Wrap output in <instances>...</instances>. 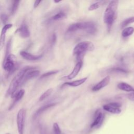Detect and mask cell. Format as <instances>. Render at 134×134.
Wrapping results in <instances>:
<instances>
[{
  "label": "cell",
  "mask_w": 134,
  "mask_h": 134,
  "mask_svg": "<svg viewBox=\"0 0 134 134\" xmlns=\"http://www.w3.org/2000/svg\"><path fill=\"white\" fill-rule=\"evenodd\" d=\"M110 80V78L109 76H106L103 80H102L99 82H98L95 86H94L92 87V90L94 92H96L100 90V89L106 86L109 83Z\"/></svg>",
  "instance_id": "9"
},
{
  "label": "cell",
  "mask_w": 134,
  "mask_h": 134,
  "mask_svg": "<svg viewBox=\"0 0 134 134\" xmlns=\"http://www.w3.org/2000/svg\"><path fill=\"white\" fill-rule=\"evenodd\" d=\"M102 3H103V2L99 1V2H96V3L92 4L88 7V10L89 11H93V10L97 9V8H98L102 5Z\"/></svg>",
  "instance_id": "26"
},
{
  "label": "cell",
  "mask_w": 134,
  "mask_h": 134,
  "mask_svg": "<svg viewBox=\"0 0 134 134\" xmlns=\"http://www.w3.org/2000/svg\"><path fill=\"white\" fill-rule=\"evenodd\" d=\"M14 59L15 56L13 54H10L8 57L3 60V67L6 71L8 72V75H10L13 73L17 68Z\"/></svg>",
  "instance_id": "5"
},
{
  "label": "cell",
  "mask_w": 134,
  "mask_h": 134,
  "mask_svg": "<svg viewBox=\"0 0 134 134\" xmlns=\"http://www.w3.org/2000/svg\"><path fill=\"white\" fill-rule=\"evenodd\" d=\"M134 23V16L132 17H130L125 20H124L120 24L121 25V27L123 28L125 27L126 26H127V25H128L130 24L133 23Z\"/></svg>",
  "instance_id": "24"
},
{
  "label": "cell",
  "mask_w": 134,
  "mask_h": 134,
  "mask_svg": "<svg viewBox=\"0 0 134 134\" xmlns=\"http://www.w3.org/2000/svg\"><path fill=\"white\" fill-rule=\"evenodd\" d=\"M35 68L31 66H26L23 68L12 80L6 92V96L8 97L10 95L13 96L15 93L19 86L22 83L23 79L26 73L31 70H34Z\"/></svg>",
  "instance_id": "1"
},
{
  "label": "cell",
  "mask_w": 134,
  "mask_h": 134,
  "mask_svg": "<svg viewBox=\"0 0 134 134\" xmlns=\"http://www.w3.org/2000/svg\"><path fill=\"white\" fill-rule=\"evenodd\" d=\"M6 134H9V133H6Z\"/></svg>",
  "instance_id": "34"
},
{
  "label": "cell",
  "mask_w": 134,
  "mask_h": 134,
  "mask_svg": "<svg viewBox=\"0 0 134 134\" xmlns=\"http://www.w3.org/2000/svg\"><path fill=\"white\" fill-rule=\"evenodd\" d=\"M104 118V114L99 110H97L95 113V118L91 125V128H93L95 127H99L103 122Z\"/></svg>",
  "instance_id": "8"
},
{
  "label": "cell",
  "mask_w": 134,
  "mask_h": 134,
  "mask_svg": "<svg viewBox=\"0 0 134 134\" xmlns=\"http://www.w3.org/2000/svg\"><path fill=\"white\" fill-rule=\"evenodd\" d=\"M117 87L122 91H126L127 92H134V88L130 85L125 82H120L118 83L117 85Z\"/></svg>",
  "instance_id": "16"
},
{
  "label": "cell",
  "mask_w": 134,
  "mask_h": 134,
  "mask_svg": "<svg viewBox=\"0 0 134 134\" xmlns=\"http://www.w3.org/2000/svg\"><path fill=\"white\" fill-rule=\"evenodd\" d=\"M87 79V77H84L77 80H75V81H73L72 82H66L64 84V85H69L70 86H72V87H77L81 85H82V84H83Z\"/></svg>",
  "instance_id": "17"
},
{
  "label": "cell",
  "mask_w": 134,
  "mask_h": 134,
  "mask_svg": "<svg viewBox=\"0 0 134 134\" xmlns=\"http://www.w3.org/2000/svg\"><path fill=\"white\" fill-rule=\"evenodd\" d=\"M94 48V45L91 41H84L78 43L75 46L73 50V53L77 57H80L86 52L93 51Z\"/></svg>",
  "instance_id": "4"
},
{
  "label": "cell",
  "mask_w": 134,
  "mask_h": 134,
  "mask_svg": "<svg viewBox=\"0 0 134 134\" xmlns=\"http://www.w3.org/2000/svg\"><path fill=\"white\" fill-rule=\"evenodd\" d=\"M66 17V13L63 11H61V12H59L58 13L56 14L55 15H54L52 17V19L53 20H61V19H64Z\"/></svg>",
  "instance_id": "20"
},
{
  "label": "cell",
  "mask_w": 134,
  "mask_h": 134,
  "mask_svg": "<svg viewBox=\"0 0 134 134\" xmlns=\"http://www.w3.org/2000/svg\"><path fill=\"white\" fill-rule=\"evenodd\" d=\"M109 71L110 72L113 73H124L126 74L128 73V71L122 68H112L109 69Z\"/></svg>",
  "instance_id": "25"
},
{
  "label": "cell",
  "mask_w": 134,
  "mask_h": 134,
  "mask_svg": "<svg viewBox=\"0 0 134 134\" xmlns=\"http://www.w3.org/2000/svg\"><path fill=\"white\" fill-rule=\"evenodd\" d=\"M25 118L26 110L24 108H21L18 111L16 118L17 130L19 134H24Z\"/></svg>",
  "instance_id": "6"
},
{
  "label": "cell",
  "mask_w": 134,
  "mask_h": 134,
  "mask_svg": "<svg viewBox=\"0 0 134 134\" xmlns=\"http://www.w3.org/2000/svg\"><path fill=\"white\" fill-rule=\"evenodd\" d=\"M41 2V1H36L34 3V8L37 7Z\"/></svg>",
  "instance_id": "31"
},
{
  "label": "cell",
  "mask_w": 134,
  "mask_h": 134,
  "mask_svg": "<svg viewBox=\"0 0 134 134\" xmlns=\"http://www.w3.org/2000/svg\"><path fill=\"white\" fill-rule=\"evenodd\" d=\"M121 106V104L117 102H113L104 105L103 107L105 110L109 113L114 114H119L121 112L120 109Z\"/></svg>",
  "instance_id": "7"
},
{
  "label": "cell",
  "mask_w": 134,
  "mask_h": 134,
  "mask_svg": "<svg viewBox=\"0 0 134 134\" xmlns=\"http://www.w3.org/2000/svg\"><path fill=\"white\" fill-rule=\"evenodd\" d=\"M134 32V28L132 27H129L124 29L121 32V35L123 37H127L131 36Z\"/></svg>",
  "instance_id": "19"
},
{
  "label": "cell",
  "mask_w": 134,
  "mask_h": 134,
  "mask_svg": "<svg viewBox=\"0 0 134 134\" xmlns=\"http://www.w3.org/2000/svg\"><path fill=\"white\" fill-rule=\"evenodd\" d=\"M20 2V1H13L12 2V7L10 8V13L12 15H14L17 10L19 6V4Z\"/></svg>",
  "instance_id": "21"
},
{
  "label": "cell",
  "mask_w": 134,
  "mask_h": 134,
  "mask_svg": "<svg viewBox=\"0 0 134 134\" xmlns=\"http://www.w3.org/2000/svg\"><path fill=\"white\" fill-rule=\"evenodd\" d=\"M25 90L23 89L20 90L15 96V98H14V100L13 101V103L12 104V105L10 106V107H9V110H11L15 106V105L18 102H19L23 97V96L25 94Z\"/></svg>",
  "instance_id": "15"
},
{
  "label": "cell",
  "mask_w": 134,
  "mask_h": 134,
  "mask_svg": "<svg viewBox=\"0 0 134 134\" xmlns=\"http://www.w3.org/2000/svg\"><path fill=\"white\" fill-rule=\"evenodd\" d=\"M12 26L13 25L12 24H7L5 25L2 29L0 36V51L3 48L4 46L6 31L8 30V29H10Z\"/></svg>",
  "instance_id": "10"
},
{
  "label": "cell",
  "mask_w": 134,
  "mask_h": 134,
  "mask_svg": "<svg viewBox=\"0 0 134 134\" xmlns=\"http://www.w3.org/2000/svg\"><path fill=\"white\" fill-rule=\"evenodd\" d=\"M61 2V1H54V3H59V2Z\"/></svg>",
  "instance_id": "33"
},
{
  "label": "cell",
  "mask_w": 134,
  "mask_h": 134,
  "mask_svg": "<svg viewBox=\"0 0 134 134\" xmlns=\"http://www.w3.org/2000/svg\"><path fill=\"white\" fill-rule=\"evenodd\" d=\"M79 29L84 30L86 32L93 35L97 31V27L95 23L92 21L76 23L70 25L68 28L67 32H72Z\"/></svg>",
  "instance_id": "3"
},
{
  "label": "cell",
  "mask_w": 134,
  "mask_h": 134,
  "mask_svg": "<svg viewBox=\"0 0 134 134\" xmlns=\"http://www.w3.org/2000/svg\"><path fill=\"white\" fill-rule=\"evenodd\" d=\"M52 91H53V89L51 88L47 90L40 96L39 98V101H42L44 99H45L46 98H47L48 96H49L51 94Z\"/></svg>",
  "instance_id": "23"
},
{
  "label": "cell",
  "mask_w": 134,
  "mask_h": 134,
  "mask_svg": "<svg viewBox=\"0 0 134 134\" xmlns=\"http://www.w3.org/2000/svg\"><path fill=\"white\" fill-rule=\"evenodd\" d=\"M55 104H54V103H51V104H47V105H45L42 107H41L40 108H39L37 110V111L36 112L35 115H34V117L36 118V117H37L38 116H39V115H40L42 113H43V111H44L45 110H46L47 109H49V108L54 106Z\"/></svg>",
  "instance_id": "18"
},
{
  "label": "cell",
  "mask_w": 134,
  "mask_h": 134,
  "mask_svg": "<svg viewBox=\"0 0 134 134\" xmlns=\"http://www.w3.org/2000/svg\"><path fill=\"white\" fill-rule=\"evenodd\" d=\"M59 72V70H53V71H49V72H47L46 73H43V74H42L40 76V79H43V78H45L46 77H48L49 76H51V75H54V74H55L56 73H58Z\"/></svg>",
  "instance_id": "27"
},
{
  "label": "cell",
  "mask_w": 134,
  "mask_h": 134,
  "mask_svg": "<svg viewBox=\"0 0 134 134\" xmlns=\"http://www.w3.org/2000/svg\"><path fill=\"white\" fill-rule=\"evenodd\" d=\"M40 71L39 70H31L28 71L26 73V74L23 79L22 83L26 82L27 81H28L31 79H32V78L38 76L40 74Z\"/></svg>",
  "instance_id": "14"
},
{
  "label": "cell",
  "mask_w": 134,
  "mask_h": 134,
  "mask_svg": "<svg viewBox=\"0 0 134 134\" xmlns=\"http://www.w3.org/2000/svg\"><path fill=\"white\" fill-rule=\"evenodd\" d=\"M11 46H12V38H10V39L8 41V42L7 43L6 51H5V57H4V60H5L7 57H8L10 54Z\"/></svg>",
  "instance_id": "22"
},
{
  "label": "cell",
  "mask_w": 134,
  "mask_h": 134,
  "mask_svg": "<svg viewBox=\"0 0 134 134\" xmlns=\"http://www.w3.org/2000/svg\"><path fill=\"white\" fill-rule=\"evenodd\" d=\"M53 131L54 134H61V131L59 125L57 122H54L53 125Z\"/></svg>",
  "instance_id": "28"
},
{
  "label": "cell",
  "mask_w": 134,
  "mask_h": 134,
  "mask_svg": "<svg viewBox=\"0 0 134 134\" xmlns=\"http://www.w3.org/2000/svg\"><path fill=\"white\" fill-rule=\"evenodd\" d=\"M0 18H1V20L2 21V23L6 25V23H7V21L8 20V16H7V15L5 14H2L1 15Z\"/></svg>",
  "instance_id": "29"
},
{
  "label": "cell",
  "mask_w": 134,
  "mask_h": 134,
  "mask_svg": "<svg viewBox=\"0 0 134 134\" xmlns=\"http://www.w3.org/2000/svg\"><path fill=\"white\" fill-rule=\"evenodd\" d=\"M16 32H18L20 36L23 38H28L30 36V31L27 24L23 23L19 28H18Z\"/></svg>",
  "instance_id": "12"
},
{
  "label": "cell",
  "mask_w": 134,
  "mask_h": 134,
  "mask_svg": "<svg viewBox=\"0 0 134 134\" xmlns=\"http://www.w3.org/2000/svg\"><path fill=\"white\" fill-rule=\"evenodd\" d=\"M56 39H57L56 35H55V34H53V35H52V42L53 43H54L56 41Z\"/></svg>",
  "instance_id": "32"
},
{
  "label": "cell",
  "mask_w": 134,
  "mask_h": 134,
  "mask_svg": "<svg viewBox=\"0 0 134 134\" xmlns=\"http://www.w3.org/2000/svg\"><path fill=\"white\" fill-rule=\"evenodd\" d=\"M20 54L21 56L24 58L25 59L29 61H35V60H38L40 59H41L42 57V54H40V55H33L27 52L22 51L20 52Z\"/></svg>",
  "instance_id": "13"
},
{
  "label": "cell",
  "mask_w": 134,
  "mask_h": 134,
  "mask_svg": "<svg viewBox=\"0 0 134 134\" xmlns=\"http://www.w3.org/2000/svg\"><path fill=\"white\" fill-rule=\"evenodd\" d=\"M118 5V1H112L108 4L104 14V21L107 25L108 30L111 28L115 19Z\"/></svg>",
  "instance_id": "2"
},
{
  "label": "cell",
  "mask_w": 134,
  "mask_h": 134,
  "mask_svg": "<svg viewBox=\"0 0 134 134\" xmlns=\"http://www.w3.org/2000/svg\"><path fill=\"white\" fill-rule=\"evenodd\" d=\"M82 61H79L74 67L72 71L66 76L67 79L68 80H72L74 78H75L77 74H79L80 71L81 70L82 67Z\"/></svg>",
  "instance_id": "11"
},
{
  "label": "cell",
  "mask_w": 134,
  "mask_h": 134,
  "mask_svg": "<svg viewBox=\"0 0 134 134\" xmlns=\"http://www.w3.org/2000/svg\"><path fill=\"white\" fill-rule=\"evenodd\" d=\"M127 98L131 100V101H134V92H130V93L127 94Z\"/></svg>",
  "instance_id": "30"
}]
</instances>
